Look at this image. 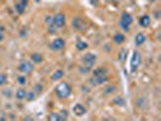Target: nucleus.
Returning <instances> with one entry per match:
<instances>
[{"mask_svg":"<svg viewBox=\"0 0 161 121\" xmlns=\"http://www.w3.org/2000/svg\"><path fill=\"white\" fill-rule=\"evenodd\" d=\"M55 92H56V96L60 98V99H65V98L70 97L71 87H70V85L68 84V82H61V84L57 85Z\"/></svg>","mask_w":161,"mask_h":121,"instance_id":"nucleus-1","label":"nucleus"},{"mask_svg":"<svg viewBox=\"0 0 161 121\" xmlns=\"http://www.w3.org/2000/svg\"><path fill=\"white\" fill-rule=\"evenodd\" d=\"M133 23V17L132 15L128 13V12H122L121 16H120V22H119V26L120 28L124 30V32H130V27L131 24Z\"/></svg>","mask_w":161,"mask_h":121,"instance_id":"nucleus-2","label":"nucleus"},{"mask_svg":"<svg viewBox=\"0 0 161 121\" xmlns=\"http://www.w3.org/2000/svg\"><path fill=\"white\" fill-rule=\"evenodd\" d=\"M141 63H142V55H141V52L135 50L132 52V55H131V59H130V69H131V72H132V73L137 72L138 69H139Z\"/></svg>","mask_w":161,"mask_h":121,"instance_id":"nucleus-3","label":"nucleus"},{"mask_svg":"<svg viewBox=\"0 0 161 121\" xmlns=\"http://www.w3.org/2000/svg\"><path fill=\"white\" fill-rule=\"evenodd\" d=\"M81 61H83V64L84 65L89 67V68H91V69H92L93 65H96V63H97V56L94 55V54H92V52H89V54H85L83 56Z\"/></svg>","mask_w":161,"mask_h":121,"instance_id":"nucleus-4","label":"nucleus"},{"mask_svg":"<svg viewBox=\"0 0 161 121\" xmlns=\"http://www.w3.org/2000/svg\"><path fill=\"white\" fill-rule=\"evenodd\" d=\"M18 70L24 74V75H28L33 73L34 70V64L31 62V61H22V62L18 64Z\"/></svg>","mask_w":161,"mask_h":121,"instance_id":"nucleus-5","label":"nucleus"},{"mask_svg":"<svg viewBox=\"0 0 161 121\" xmlns=\"http://www.w3.org/2000/svg\"><path fill=\"white\" fill-rule=\"evenodd\" d=\"M65 15L62 13V12H58L56 13L55 16L52 17V22H53V26L58 29H62L64 26H65Z\"/></svg>","mask_w":161,"mask_h":121,"instance_id":"nucleus-6","label":"nucleus"},{"mask_svg":"<svg viewBox=\"0 0 161 121\" xmlns=\"http://www.w3.org/2000/svg\"><path fill=\"white\" fill-rule=\"evenodd\" d=\"M71 28L76 30V32H81V30H84L86 28V22L80 16H76L71 21Z\"/></svg>","mask_w":161,"mask_h":121,"instance_id":"nucleus-7","label":"nucleus"},{"mask_svg":"<svg viewBox=\"0 0 161 121\" xmlns=\"http://www.w3.org/2000/svg\"><path fill=\"white\" fill-rule=\"evenodd\" d=\"M65 46V40L62 39V38H56L55 40L51 41L50 44V49L52 50V51H62Z\"/></svg>","mask_w":161,"mask_h":121,"instance_id":"nucleus-8","label":"nucleus"},{"mask_svg":"<svg viewBox=\"0 0 161 121\" xmlns=\"http://www.w3.org/2000/svg\"><path fill=\"white\" fill-rule=\"evenodd\" d=\"M108 80H109L108 74L101 75V76H93V75H91L90 84L92 86H99V85H103V84H105V82H108Z\"/></svg>","mask_w":161,"mask_h":121,"instance_id":"nucleus-9","label":"nucleus"},{"mask_svg":"<svg viewBox=\"0 0 161 121\" xmlns=\"http://www.w3.org/2000/svg\"><path fill=\"white\" fill-rule=\"evenodd\" d=\"M71 111H73V114H74L75 116H84L86 113H87V109L85 105H83L81 103H76L73 105V108H71Z\"/></svg>","mask_w":161,"mask_h":121,"instance_id":"nucleus-10","label":"nucleus"},{"mask_svg":"<svg viewBox=\"0 0 161 121\" xmlns=\"http://www.w3.org/2000/svg\"><path fill=\"white\" fill-rule=\"evenodd\" d=\"M150 22H151V19L148 15H143V16H141L139 19H138V23H139V26L142 28H148L150 26Z\"/></svg>","mask_w":161,"mask_h":121,"instance_id":"nucleus-11","label":"nucleus"},{"mask_svg":"<svg viewBox=\"0 0 161 121\" xmlns=\"http://www.w3.org/2000/svg\"><path fill=\"white\" fill-rule=\"evenodd\" d=\"M125 40H126V38H125V34H124V33H116L113 36V41L115 44H118V45L124 44V42H125Z\"/></svg>","mask_w":161,"mask_h":121,"instance_id":"nucleus-12","label":"nucleus"},{"mask_svg":"<svg viewBox=\"0 0 161 121\" xmlns=\"http://www.w3.org/2000/svg\"><path fill=\"white\" fill-rule=\"evenodd\" d=\"M27 5H28V4L16 1V3H15V11H16L18 15L24 13V11H26V9H27Z\"/></svg>","mask_w":161,"mask_h":121,"instance_id":"nucleus-13","label":"nucleus"},{"mask_svg":"<svg viewBox=\"0 0 161 121\" xmlns=\"http://www.w3.org/2000/svg\"><path fill=\"white\" fill-rule=\"evenodd\" d=\"M63 76H64V70L57 69V70H55L52 73V75H51V80H52V81H58V80H61Z\"/></svg>","mask_w":161,"mask_h":121,"instance_id":"nucleus-14","label":"nucleus"},{"mask_svg":"<svg viewBox=\"0 0 161 121\" xmlns=\"http://www.w3.org/2000/svg\"><path fill=\"white\" fill-rule=\"evenodd\" d=\"M105 74H108V70L104 67H98V68H96V69L92 70L93 76H101V75H105Z\"/></svg>","mask_w":161,"mask_h":121,"instance_id":"nucleus-15","label":"nucleus"},{"mask_svg":"<svg viewBox=\"0 0 161 121\" xmlns=\"http://www.w3.org/2000/svg\"><path fill=\"white\" fill-rule=\"evenodd\" d=\"M49 120L51 121H62V120H67V118L63 116L60 113H51L49 115Z\"/></svg>","mask_w":161,"mask_h":121,"instance_id":"nucleus-16","label":"nucleus"},{"mask_svg":"<svg viewBox=\"0 0 161 121\" xmlns=\"http://www.w3.org/2000/svg\"><path fill=\"white\" fill-rule=\"evenodd\" d=\"M145 34H143V33H138L137 35H136V38H135V41H136V45L137 46H142V45L145 42Z\"/></svg>","mask_w":161,"mask_h":121,"instance_id":"nucleus-17","label":"nucleus"},{"mask_svg":"<svg viewBox=\"0 0 161 121\" xmlns=\"http://www.w3.org/2000/svg\"><path fill=\"white\" fill-rule=\"evenodd\" d=\"M44 61V57L40 55V54H32L31 56V62L33 64H39Z\"/></svg>","mask_w":161,"mask_h":121,"instance_id":"nucleus-18","label":"nucleus"},{"mask_svg":"<svg viewBox=\"0 0 161 121\" xmlns=\"http://www.w3.org/2000/svg\"><path fill=\"white\" fill-rule=\"evenodd\" d=\"M15 96H16L17 99L22 101V99H24V98H26V96H27V91H26L24 88H18V90L16 91V93H15Z\"/></svg>","mask_w":161,"mask_h":121,"instance_id":"nucleus-19","label":"nucleus"},{"mask_svg":"<svg viewBox=\"0 0 161 121\" xmlns=\"http://www.w3.org/2000/svg\"><path fill=\"white\" fill-rule=\"evenodd\" d=\"M87 47H89V44H87L86 41L79 40V41L76 42V50H78V51H84V50H86Z\"/></svg>","mask_w":161,"mask_h":121,"instance_id":"nucleus-20","label":"nucleus"},{"mask_svg":"<svg viewBox=\"0 0 161 121\" xmlns=\"http://www.w3.org/2000/svg\"><path fill=\"white\" fill-rule=\"evenodd\" d=\"M17 82H18V85L24 86V85H27L28 79H27V76H26L24 74L23 75H18V76H17Z\"/></svg>","mask_w":161,"mask_h":121,"instance_id":"nucleus-21","label":"nucleus"},{"mask_svg":"<svg viewBox=\"0 0 161 121\" xmlns=\"http://www.w3.org/2000/svg\"><path fill=\"white\" fill-rule=\"evenodd\" d=\"M79 73L81 74V75H86V74H89V73H91V68H89V67H86V65H80L79 67Z\"/></svg>","mask_w":161,"mask_h":121,"instance_id":"nucleus-22","label":"nucleus"},{"mask_svg":"<svg viewBox=\"0 0 161 121\" xmlns=\"http://www.w3.org/2000/svg\"><path fill=\"white\" fill-rule=\"evenodd\" d=\"M145 103H147V101H145L144 97H139L137 99V102H136V104H137L138 108H144L145 107Z\"/></svg>","mask_w":161,"mask_h":121,"instance_id":"nucleus-23","label":"nucleus"},{"mask_svg":"<svg viewBox=\"0 0 161 121\" xmlns=\"http://www.w3.org/2000/svg\"><path fill=\"white\" fill-rule=\"evenodd\" d=\"M35 97H36V92L33 90V91H29V92H27V96H26V99L27 101H33V99H35Z\"/></svg>","mask_w":161,"mask_h":121,"instance_id":"nucleus-24","label":"nucleus"},{"mask_svg":"<svg viewBox=\"0 0 161 121\" xmlns=\"http://www.w3.org/2000/svg\"><path fill=\"white\" fill-rule=\"evenodd\" d=\"M7 84V75L0 73V86H5Z\"/></svg>","mask_w":161,"mask_h":121,"instance_id":"nucleus-25","label":"nucleus"},{"mask_svg":"<svg viewBox=\"0 0 161 121\" xmlns=\"http://www.w3.org/2000/svg\"><path fill=\"white\" fill-rule=\"evenodd\" d=\"M113 103L116 104V105H124V104H125V101H124L121 97H116L115 99L113 101Z\"/></svg>","mask_w":161,"mask_h":121,"instance_id":"nucleus-26","label":"nucleus"},{"mask_svg":"<svg viewBox=\"0 0 161 121\" xmlns=\"http://www.w3.org/2000/svg\"><path fill=\"white\" fill-rule=\"evenodd\" d=\"M115 91H116V87H114V86H109V87L104 91V93H105V95H113V93L115 92Z\"/></svg>","mask_w":161,"mask_h":121,"instance_id":"nucleus-27","label":"nucleus"},{"mask_svg":"<svg viewBox=\"0 0 161 121\" xmlns=\"http://www.w3.org/2000/svg\"><path fill=\"white\" fill-rule=\"evenodd\" d=\"M3 93H4L5 97H11V96H12V95H11V93H12V91H11V90H7V91L5 90V91H3Z\"/></svg>","mask_w":161,"mask_h":121,"instance_id":"nucleus-28","label":"nucleus"},{"mask_svg":"<svg viewBox=\"0 0 161 121\" xmlns=\"http://www.w3.org/2000/svg\"><path fill=\"white\" fill-rule=\"evenodd\" d=\"M16 1H18V3H24V4H28V1H29V0H16Z\"/></svg>","mask_w":161,"mask_h":121,"instance_id":"nucleus-29","label":"nucleus"},{"mask_svg":"<svg viewBox=\"0 0 161 121\" xmlns=\"http://www.w3.org/2000/svg\"><path fill=\"white\" fill-rule=\"evenodd\" d=\"M155 18H156V19H159V18H160V12H159V11H156V12H155Z\"/></svg>","mask_w":161,"mask_h":121,"instance_id":"nucleus-30","label":"nucleus"},{"mask_svg":"<svg viewBox=\"0 0 161 121\" xmlns=\"http://www.w3.org/2000/svg\"><path fill=\"white\" fill-rule=\"evenodd\" d=\"M3 39H4V36H3V34H1V33H0V41H1Z\"/></svg>","mask_w":161,"mask_h":121,"instance_id":"nucleus-31","label":"nucleus"},{"mask_svg":"<svg viewBox=\"0 0 161 121\" xmlns=\"http://www.w3.org/2000/svg\"><path fill=\"white\" fill-rule=\"evenodd\" d=\"M148 1H150V3H154V1H156V0H148Z\"/></svg>","mask_w":161,"mask_h":121,"instance_id":"nucleus-32","label":"nucleus"}]
</instances>
